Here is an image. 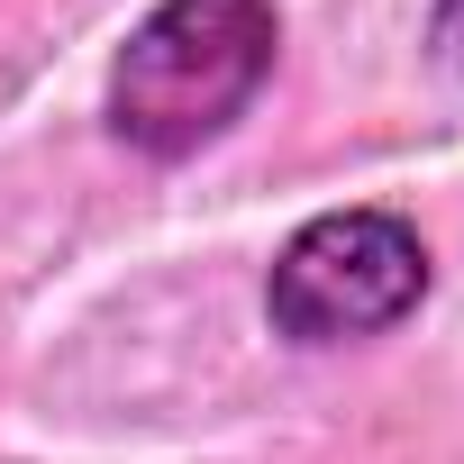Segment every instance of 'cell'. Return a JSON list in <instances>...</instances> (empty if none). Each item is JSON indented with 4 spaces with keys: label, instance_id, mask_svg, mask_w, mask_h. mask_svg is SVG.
<instances>
[{
    "label": "cell",
    "instance_id": "obj_1",
    "mask_svg": "<svg viewBox=\"0 0 464 464\" xmlns=\"http://www.w3.org/2000/svg\"><path fill=\"white\" fill-rule=\"evenodd\" d=\"M283 64V0H155L110 55L101 128L137 164H191L237 128Z\"/></svg>",
    "mask_w": 464,
    "mask_h": 464
},
{
    "label": "cell",
    "instance_id": "obj_2",
    "mask_svg": "<svg viewBox=\"0 0 464 464\" xmlns=\"http://www.w3.org/2000/svg\"><path fill=\"white\" fill-rule=\"evenodd\" d=\"M437 292V256L419 237V218L355 200V209H319L265 265V328L301 355L328 346H373L401 319H419Z\"/></svg>",
    "mask_w": 464,
    "mask_h": 464
},
{
    "label": "cell",
    "instance_id": "obj_3",
    "mask_svg": "<svg viewBox=\"0 0 464 464\" xmlns=\"http://www.w3.org/2000/svg\"><path fill=\"white\" fill-rule=\"evenodd\" d=\"M419 46L437 55L446 82H464V0H428V37H419Z\"/></svg>",
    "mask_w": 464,
    "mask_h": 464
}]
</instances>
